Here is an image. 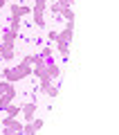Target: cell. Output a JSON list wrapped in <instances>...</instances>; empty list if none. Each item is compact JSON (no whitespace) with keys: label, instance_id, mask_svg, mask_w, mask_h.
Masks as SVG:
<instances>
[{"label":"cell","instance_id":"6da1fadb","mask_svg":"<svg viewBox=\"0 0 119 135\" xmlns=\"http://www.w3.org/2000/svg\"><path fill=\"white\" fill-rule=\"evenodd\" d=\"M29 74H32V65L25 63V61H20L16 68H5V70H2V79L9 81V83L18 81V79H27Z\"/></svg>","mask_w":119,"mask_h":135},{"label":"cell","instance_id":"7a4b0ae2","mask_svg":"<svg viewBox=\"0 0 119 135\" xmlns=\"http://www.w3.org/2000/svg\"><path fill=\"white\" fill-rule=\"evenodd\" d=\"M23 133V124L18 117H5L2 119V135H20Z\"/></svg>","mask_w":119,"mask_h":135},{"label":"cell","instance_id":"3957f363","mask_svg":"<svg viewBox=\"0 0 119 135\" xmlns=\"http://www.w3.org/2000/svg\"><path fill=\"white\" fill-rule=\"evenodd\" d=\"M45 9H47V2L34 0V7H32V20H34V25L45 27Z\"/></svg>","mask_w":119,"mask_h":135},{"label":"cell","instance_id":"277c9868","mask_svg":"<svg viewBox=\"0 0 119 135\" xmlns=\"http://www.w3.org/2000/svg\"><path fill=\"white\" fill-rule=\"evenodd\" d=\"M72 38H74V23H67L65 29H61L56 36V41H61V43H72ZM54 41V43H56Z\"/></svg>","mask_w":119,"mask_h":135},{"label":"cell","instance_id":"5b68a950","mask_svg":"<svg viewBox=\"0 0 119 135\" xmlns=\"http://www.w3.org/2000/svg\"><path fill=\"white\" fill-rule=\"evenodd\" d=\"M9 14H11V18L20 20V16H29L32 14V7L29 5H9Z\"/></svg>","mask_w":119,"mask_h":135},{"label":"cell","instance_id":"8992f818","mask_svg":"<svg viewBox=\"0 0 119 135\" xmlns=\"http://www.w3.org/2000/svg\"><path fill=\"white\" fill-rule=\"evenodd\" d=\"M41 126H43V119H41V117H34L32 122H25L23 124V135H36V131L41 128Z\"/></svg>","mask_w":119,"mask_h":135},{"label":"cell","instance_id":"52a82bcc","mask_svg":"<svg viewBox=\"0 0 119 135\" xmlns=\"http://www.w3.org/2000/svg\"><path fill=\"white\" fill-rule=\"evenodd\" d=\"M36 104H34V101H27V104H25V106H20V110H23V119L25 122H32L34 117H36Z\"/></svg>","mask_w":119,"mask_h":135},{"label":"cell","instance_id":"ba28073f","mask_svg":"<svg viewBox=\"0 0 119 135\" xmlns=\"http://www.w3.org/2000/svg\"><path fill=\"white\" fill-rule=\"evenodd\" d=\"M45 65H47L49 79H58V77H61V65H58V63H54V56H52V59H45Z\"/></svg>","mask_w":119,"mask_h":135},{"label":"cell","instance_id":"9c48e42d","mask_svg":"<svg viewBox=\"0 0 119 135\" xmlns=\"http://www.w3.org/2000/svg\"><path fill=\"white\" fill-rule=\"evenodd\" d=\"M0 59H5V61L14 59V45L11 43H0Z\"/></svg>","mask_w":119,"mask_h":135},{"label":"cell","instance_id":"30bf717a","mask_svg":"<svg viewBox=\"0 0 119 135\" xmlns=\"http://www.w3.org/2000/svg\"><path fill=\"white\" fill-rule=\"evenodd\" d=\"M14 99H16V88L9 90V92H5V95H0V110H5V106H9Z\"/></svg>","mask_w":119,"mask_h":135},{"label":"cell","instance_id":"8fae6325","mask_svg":"<svg viewBox=\"0 0 119 135\" xmlns=\"http://www.w3.org/2000/svg\"><path fill=\"white\" fill-rule=\"evenodd\" d=\"M56 52L61 54V59H67V56H70V43H61V41H56Z\"/></svg>","mask_w":119,"mask_h":135},{"label":"cell","instance_id":"7c38bea8","mask_svg":"<svg viewBox=\"0 0 119 135\" xmlns=\"http://www.w3.org/2000/svg\"><path fill=\"white\" fill-rule=\"evenodd\" d=\"M58 16H61V18H65L67 23H74V11H72V7H61Z\"/></svg>","mask_w":119,"mask_h":135},{"label":"cell","instance_id":"4fadbf2b","mask_svg":"<svg viewBox=\"0 0 119 135\" xmlns=\"http://www.w3.org/2000/svg\"><path fill=\"white\" fill-rule=\"evenodd\" d=\"M5 113H7V117H18L20 115V106H16L14 101H11L9 106H5Z\"/></svg>","mask_w":119,"mask_h":135},{"label":"cell","instance_id":"5bb4252c","mask_svg":"<svg viewBox=\"0 0 119 135\" xmlns=\"http://www.w3.org/2000/svg\"><path fill=\"white\" fill-rule=\"evenodd\" d=\"M16 38H18V32H11V29H7L5 34H2V43H16Z\"/></svg>","mask_w":119,"mask_h":135},{"label":"cell","instance_id":"9a60e30c","mask_svg":"<svg viewBox=\"0 0 119 135\" xmlns=\"http://www.w3.org/2000/svg\"><path fill=\"white\" fill-rule=\"evenodd\" d=\"M41 56H43V59H52L54 56V47H52V45H45V47L41 50Z\"/></svg>","mask_w":119,"mask_h":135},{"label":"cell","instance_id":"2e32d148","mask_svg":"<svg viewBox=\"0 0 119 135\" xmlns=\"http://www.w3.org/2000/svg\"><path fill=\"white\" fill-rule=\"evenodd\" d=\"M9 90H14V83H9V81H0V95H5V92H9Z\"/></svg>","mask_w":119,"mask_h":135},{"label":"cell","instance_id":"e0dca14e","mask_svg":"<svg viewBox=\"0 0 119 135\" xmlns=\"http://www.w3.org/2000/svg\"><path fill=\"white\" fill-rule=\"evenodd\" d=\"M45 92H47V95H49V97H56V95H58V86H56V83H54V81H52V83H49V86H47V88H45Z\"/></svg>","mask_w":119,"mask_h":135},{"label":"cell","instance_id":"ac0fdd59","mask_svg":"<svg viewBox=\"0 0 119 135\" xmlns=\"http://www.w3.org/2000/svg\"><path fill=\"white\" fill-rule=\"evenodd\" d=\"M9 29H11V32H18V34H20V20L9 18Z\"/></svg>","mask_w":119,"mask_h":135},{"label":"cell","instance_id":"d6986e66","mask_svg":"<svg viewBox=\"0 0 119 135\" xmlns=\"http://www.w3.org/2000/svg\"><path fill=\"white\" fill-rule=\"evenodd\" d=\"M49 11H52L54 16H58V11H61V5H58V2H52V5H49Z\"/></svg>","mask_w":119,"mask_h":135},{"label":"cell","instance_id":"ffe728a7","mask_svg":"<svg viewBox=\"0 0 119 135\" xmlns=\"http://www.w3.org/2000/svg\"><path fill=\"white\" fill-rule=\"evenodd\" d=\"M56 36H58V32H56V29H52V32L47 34V41H49V43H54V41H56Z\"/></svg>","mask_w":119,"mask_h":135},{"label":"cell","instance_id":"44dd1931","mask_svg":"<svg viewBox=\"0 0 119 135\" xmlns=\"http://www.w3.org/2000/svg\"><path fill=\"white\" fill-rule=\"evenodd\" d=\"M56 2H58V5H61V7H70L72 2H74V0H56Z\"/></svg>","mask_w":119,"mask_h":135},{"label":"cell","instance_id":"7402d4cb","mask_svg":"<svg viewBox=\"0 0 119 135\" xmlns=\"http://www.w3.org/2000/svg\"><path fill=\"white\" fill-rule=\"evenodd\" d=\"M7 5V0H0V7H5Z\"/></svg>","mask_w":119,"mask_h":135},{"label":"cell","instance_id":"603a6c76","mask_svg":"<svg viewBox=\"0 0 119 135\" xmlns=\"http://www.w3.org/2000/svg\"><path fill=\"white\" fill-rule=\"evenodd\" d=\"M27 2H29V0H27Z\"/></svg>","mask_w":119,"mask_h":135},{"label":"cell","instance_id":"cb8c5ba5","mask_svg":"<svg viewBox=\"0 0 119 135\" xmlns=\"http://www.w3.org/2000/svg\"><path fill=\"white\" fill-rule=\"evenodd\" d=\"M20 135H23V133H20Z\"/></svg>","mask_w":119,"mask_h":135}]
</instances>
